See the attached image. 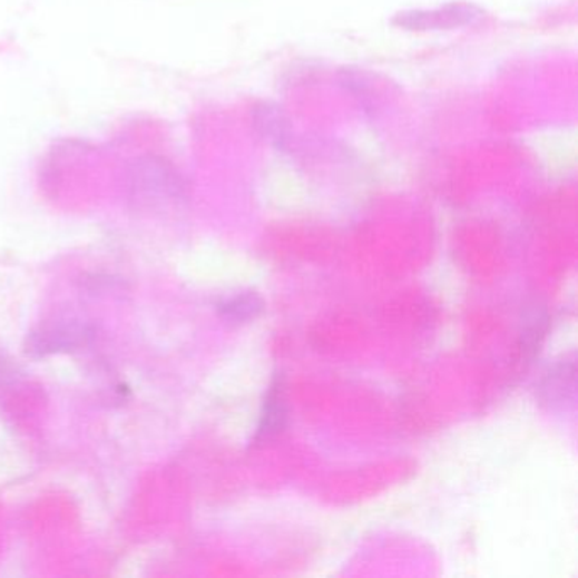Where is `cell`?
I'll return each instance as SVG.
<instances>
[{"label":"cell","mask_w":578,"mask_h":578,"mask_svg":"<svg viewBox=\"0 0 578 578\" xmlns=\"http://www.w3.org/2000/svg\"><path fill=\"white\" fill-rule=\"evenodd\" d=\"M129 200L139 209L167 210L187 203V184L180 172L161 157L135 158L126 170Z\"/></svg>","instance_id":"cell-1"},{"label":"cell","mask_w":578,"mask_h":578,"mask_svg":"<svg viewBox=\"0 0 578 578\" xmlns=\"http://www.w3.org/2000/svg\"><path fill=\"white\" fill-rule=\"evenodd\" d=\"M96 340V327L86 321L65 320L45 324L26 337V353L31 359H47L87 349Z\"/></svg>","instance_id":"cell-2"},{"label":"cell","mask_w":578,"mask_h":578,"mask_svg":"<svg viewBox=\"0 0 578 578\" xmlns=\"http://www.w3.org/2000/svg\"><path fill=\"white\" fill-rule=\"evenodd\" d=\"M483 11L469 2H451L430 11H405L395 16L394 26L405 31H441V29L463 28L482 19Z\"/></svg>","instance_id":"cell-3"},{"label":"cell","mask_w":578,"mask_h":578,"mask_svg":"<svg viewBox=\"0 0 578 578\" xmlns=\"http://www.w3.org/2000/svg\"><path fill=\"white\" fill-rule=\"evenodd\" d=\"M577 392V363L575 359H565L555 363L539 382V399L553 409H564L574 404Z\"/></svg>","instance_id":"cell-4"},{"label":"cell","mask_w":578,"mask_h":578,"mask_svg":"<svg viewBox=\"0 0 578 578\" xmlns=\"http://www.w3.org/2000/svg\"><path fill=\"white\" fill-rule=\"evenodd\" d=\"M288 409L281 380H275L266 392L256 427L255 444L275 440L287 427Z\"/></svg>","instance_id":"cell-5"},{"label":"cell","mask_w":578,"mask_h":578,"mask_svg":"<svg viewBox=\"0 0 578 578\" xmlns=\"http://www.w3.org/2000/svg\"><path fill=\"white\" fill-rule=\"evenodd\" d=\"M548 331H550L548 311L539 305H532L522 321L521 340H519L522 359L529 360V362L535 360L547 340Z\"/></svg>","instance_id":"cell-6"},{"label":"cell","mask_w":578,"mask_h":578,"mask_svg":"<svg viewBox=\"0 0 578 578\" xmlns=\"http://www.w3.org/2000/svg\"><path fill=\"white\" fill-rule=\"evenodd\" d=\"M253 125L263 139L284 148L288 141V121L281 107L274 104H259L253 110Z\"/></svg>","instance_id":"cell-7"},{"label":"cell","mask_w":578,"mask_h":578,"mask_svg":"<svg viewBox=\"0 0 578 578\" xmlns=\"http://www.w3.org/2000/svg\"><path fill=\"white\" fill-rule=\"evenodd\" d=\"M217 316L229 324H245L263 313V301L256 292H239L217 304Z\"/></svg>","instance_id":"cell-8"},{"label":"cell","mask_w":578,"mask_h":578,"mask_svg":"<svg viewBox=\"0 0 578 578\" xmlns=\"http://www.w3.org/2000/svg\"><path fill=\"white\" fill-rule=\"evenodd\" d=\"M22 375L25 373L16 365L14 360L0 352V404H9V401L16 399V392L28 389Z\"/></svg>","instance_id":"cell-9"}]
</instances>
